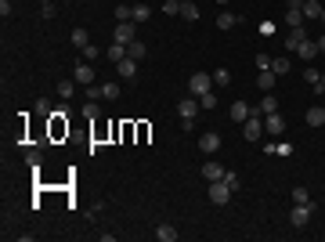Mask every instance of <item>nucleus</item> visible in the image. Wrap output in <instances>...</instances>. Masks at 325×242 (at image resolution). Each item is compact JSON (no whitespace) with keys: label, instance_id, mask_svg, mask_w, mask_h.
I'll return each instance as SVG.
<instances>
[{"label":"nucleus","instance_id":"nucleus-45","mask_svg":"<svg viewBox=\"0 0 325 242\" xmlns=\"http://www.w3.org/2000/svg\"><path fill=\"white\" fill-rule=\"evenodd\" d=\"M318 51H325V33H321V40H318Z\"/></svg>","mask_w":325,"mask_h":242},{"label":"nucleus","instance_id":"nucleus-21","mask_svg":"<svg viewBox=\"0 0 325 242\" xmlns=\"http://www.w3.org/2000/svg\"><path fill=\"white\" fill-rule=\"evenodd\" d=\"M72 44H76L79 51H84V47L91 44V33H87V29H72Z\"/></svg>","mask_w":325,"mask_h":242},{"label":"nucleus","instance_id":"nucleus-1","mask_svg":"<svg viewBox=\"0 0 325 242\" xmlns=\"http://www.w3.org/2000/svg\"><path fill=\"white\" fill-rule=\"evenodd\" d=\"M138 40V22H119L116 29H112V44H123V47H130Z\"/></svg>","mask_w":325,"mask_h":242},{"label":"nucleus","instance_id":"nucleus-23","mask_svg":"<svg viewBox=\"0 0 325 242\" xmlns=\"http://www.w3.org/2000/svg\"><path fill=\"white\" fill-rule=\"evenodd\" d=\"M260 112H264V116H267V112H278V98H275L271 91L264 94V101H260Z\"/></svg>","mask_w":325,"mask_h":242},{"label":"nucleus","instance_id":"nucleus-5","mask_svg":"<svg viewBox=\"0 0 325 242\" xmlns=\"http://www.w3.org/2000/svg\"><path fill=\"white\" fill-rule=\"evenodd\" d=\"M311 213H314V203H296V206H293V213H289L293 228H304V224H311Z\"/></svg>","mask_w":325,"mask_h":242},{"label":"nucleus","instance_id":"nucleus-46","mask_svg":"<svg viewBox=\"0 0 325 242\" xmlns=\"http://www.w3.org/2000/svg\"><path fill=\"white\" fill-rule=\"evenodd\" d=\"M213 4H228V0H213Z\"/></svg>","mask_w":325,"mask_h":242},{"label":"nucleus","instance_id":"nucleus-29","mask_svg":"<svg viewBox=\"0 0 325 242\" xmlns=\"http://www.w3.org/2000/svg\"><path fill=\"white\" fill-rule=\"evenodd\" d=\"M271 72H275V76H286V72H289V62H286V58H271Z\"/></svg>","mask_w":325,"mask_h":242},{"label":"nucleus","instance_id":"nucleus-31","mask_svg":"<svg viewBox=\"0 0 325 242\" xmlns=\"http://www.w3.org/2000/svg\"><path fill=\"white\" fill-rule=\"evenodd\" d=\"M213 84H217V87H228V84H231V72H228V69H217V72H213Z\"/></svg>","mask_w":325,"mask_h":242},{"label":"nucleus","instance_id":"nucleus-49","mask_svg":"<svg viewBox=\"0 0 325 242\" xmlns=\"http://www.w3.org/2000/svg\"><path fill=\"white\" fill-rule=\"evenodd\" d=\"M181 4H184V0H181Z\"/></svg>","mask_w":325,"mask_h":242},{"label":"nucleus","instance_id":"nucleus-16","mask_svg":"<svg viewBox=\"0 0 325 242\" xmlns=\"http://www.w3.org/2000/svg\"><path fill=\"white\" fill-rule=\"evenodd\" d=\"M304 119H307V127H321V123H325V109H321V105H311Z\"/></svg>","mask_w":325,"mask_h":242},{"label":"nucleus","instance_id":"nucleus-38","mask_svg":"<svg viewBox=\"0 0 325 242\" xmlns=\"http://www.w3.org/2000/svg\"><path fill=\"white\" fill-rule=\"evenodd\" d=\"M98 98H101V84H98V87L91 84V87H87V101H98Z\"/></svg>","mask_w":325,"mask_h":242},{"label":"nucleus","instance_id":"nucleus-2","mask_svg":"<svg viewBox=\"0 0 325 242\" xmlns=\"http://www.w3.org/2000/svg\"><path fill=\"white\" fill-rule=\"evenodd\" d=\"M242 134H246V141H260V134H264V112L260 109L242 123Z\"/></svg>","mask_w":325,"mask_h":242},{"label":"nucleus","instance_id":"nucleus-20","mask_svg":"<svg viewBox=\"0 0 325 242\" xmlns=\"http://www.w3.org/2000/svg\"><path fill=\"white\" fill-rule=\"evenodd\" d=\"M116 22H134V4H119L116 8Z\"/></svg>","mask_w":325,"mask_h":242},{"label":"nucleus","instance_id":"nucleus-47","mask_svg":"<svg viewBox=\"0 0 325 242\" xmlns=\"http://www.w3.org/2000/svg\"><path fill=\"white\" fill-rule=\"evenodd\" d=\"M321 25H325V11H321Z\"/></svg>","mask_w":325,"mask_h":242},{"label":"nucleus","instance_id":"nucleus-37","mask_svg":"<svg viewBox=\"0 0 325 242\" xmlns=\"http://www.w3.org/2000/svg\"><path fill=\"white\" fill-rule=\"evenodd\" d=\"M79 55H84V62H94V58H98V47H94V44H87Z\"/></svg>","mask_w":325,"mask_h":242},{"label":"nucleus","instance_id":"nucleus-35","mask_svg":"<svg viewBox=\"0 0 325 242\" xmlns=\"http://www.w3.org/2000/svg\"><path fill=\"white\" fill-rule=\"evenodd\" d=\"M72 91H76V87H72V84H69V79H62V84H58V94H62V98H65V101H69V98H72Z\"/></svg>","mask_w":325,"mask_h":242},{"label":"nucleus","instance_id":"nucleus-22","mask_svg":"<svg viewBox=\"0 0 325 242\" xmlns=\"http://www.w3.org/2000/svg\"><path fill=\"white\" fill-rule=\"evenodd\" d=\"M127 55H130V58H134V62H141V58H145V55H148V47H145V44H141V40H134V44H130V47H127Z\"/></svg>","mask_w":325,"mask_h":242},{"label":"nucleus","instance_id":"nucleus-13","mask_svg":"<svg viewBox=\"0 0 325 242\" xmlns=\"http://www.w3.org/2000/svg\"><path fill=\"white\" fill-rule=\"evenodd\" d=\"M250 116H253V109H250L246 101H235V105H231V119H235V123H246Z\"/></svg>","mask_w":325,"mask_h":242},{"label":"nucleus","instance_id":"nucleus-40","mask_svg":"<svg viewBox=\"0 0 325 242\" xmlns=\"http://www.w3.org/2000/svg\"><path fill=\"white\" fill-rule=\"evenodd\" d=\"M36 116H51V105H47L44 98H40V101H36Z\"/></svg>","mask_w":325,"mask_h":242},{"label":"nucleus","instance_id":"nucleus-6","mask_svg":"<svg viewBox=\"0 0 325 242\" xmlns=\"http://www.w3.org/2000/svg\"><path fill=\"white\" fill-rule=\"evenodd\" d=\"M206 91H210V72H192V79H188V94L199 98V94H206Z\"/></svg>","mask_w":325,"mask_h":242},{"label":"nucleus","instance_id":"nucleus-14","mask_svg":"<svg viewBox=\"0 0 325 242\" xmlns=\"http://www.w3.org/2000/svg\"><path fill=\"white\" fill-rule=\"evenodd\" d=\"M155 238H159V242H174V238H177V228H174L170 221H163V224L155 228Z\"/></svg>","mask_w":325,"mask_h":242},{"label":"nucleus","instance_id":"nucleus-12","mask_svg":"<svg viewBox=\"0 0 325 242\" xmlns=\"http://www.w3.org/2000/svg\"><path fill=\"white\" fill-rule=\"evenodd\" d=\"M116 72L123 76V79H134V76H138V62H134L130 55H127L123 62H116Z\"/></svg>","mask_w":325,"mask_h":242},{"label":"nucleus","instance_id":"nucleus-48","mask_svg":"<svg viewBox=\"0 0 325 242\" xmlns=\"http://www.w3.org/2000/svg\"><path fill=\"white\" fill-rule=\"evenodd\" d=\"M44 4H55V0H44Z\"/></svg>","mask_w":325,"mask_h":242},{"label":"nucleus","instance_id":"nucleus-28","mask_svg":"<svg viewBox=\"0 0 325 242\" xmlns=\"http://www.w3.org/2000/svg\"><path fill=\"white\" fill-rule=\"evenodd\" d=\"M235 22H238V18H235L231 11H221V15H217V29H231Z\"/></svg>","mask_w":325,"mask_h":242},{"label":"nucleus","instance_id":"nucleus-7","mask_svg":"<svg viewBox=\"0 0 325 242\" xmlns=\"http://www.w3.org/2000/svg\"><path fill=\"white\" fill-rule=\"evenodd\" d=\"M72 79H76L79 87H91L94 84V62H79L76 72H72Z\"/></svg>","mask_w":325,"mask_h":242},{"label":"nucleus","instance_id":"nucleus-25","mask_svg":"<svg viewBox=\"0 0 325 242\" xmlns=\"http://www.w3.org/2000/svg\"><path fill=\"white\" fill-rule=\"evenodd\" d=\"M199 109H206V112H213V109H217V98H213V91L199 94Z\"/></svg>","mask_w":325,"mask_h":242},{"label":"nucleus","instance_id":"nucleus-9","mask_svg":"<svg viewBox=\"0 0 325 242\" xmlns=\"http://www.w3.org/2000/svg\"><path fill=\"white\" fill-rule=\"evenodd\" d=\"M199 148L206 152V155H213V152L221 148V134H217V130H206V134L199 138Z\"/></svg>","mask_w":325,"mask_h":242},{"label":"nucleus","instance_id":"nucleus-32","mask_svg":"<svg viewBox=\"0 0 325 242\" xmlns=\"http://www.w3.org/2000/svg\"><path fill=\"white\" fill-rule=\"evenodd\" d=\"M293 203H311V192H307L304 184H296V188H293Z\"/></svg>","mask_w":325,"mask_h":242},{"label":"nucleus","instance_id":"nucleus-34","mask_svg":"<svg viewBox=\"0 0 325 242\" xmlns=\"http://www.w3.org/2000/svg\"><path fill=\"white\" fill-rule=\"evenodd\" d=\"M304 79H307V84H318V79H321V72H318L314 65H307V69H304Z\"/></svg>","mask_w":325,"mask_h":242},{"label":"nucleus","instance_id":"nucleus-4","mask_svg":"<svg viewBox=\"0 0 325 242\" xmlns=\"http://www.w3.org/2000/svg\"><path fill=\"white\" fill-rule=\"evenodd\" d=\"M177 112H181V127H192L195 116H199V98H181Z\"/></svg>","mask_w":325,"mask_h":242},{"label":"nucleus","instance_id":"nucleus-26","mask_svg":"<svg viewBox=\"0 0 325 242\" xmlns=\"http://www.w3.org/2000/svg\"><path fill=\"white\" fill-rule=\"evenodd\" d=\"M181 18H188V22H195V18H199V8L192 4V0H184V4H181Z\"/></svg>","mask_w":325,"mask_h":242},{"label":"nucleus","instance_id":"nucleus-30","mask_svg":"<svg viewBox=\"0 0 325 242\" xmlns=\"http://www.w3.org/2000/svg\"><path fill=\"white\" fill-rule=\"evenodd\" d=\"M101 98L116 101V98H119V84H101Z\"/></svg>","mask_w":325,"mask_h":242},{"label":"nucleus","instance_id":"nucleus-44","mask_svg":"<svg viewBox=\"0 0 325 242\" xmlns=\"http://www.w3.org/2000/svg\"><path fill=\"white\" fill-rule=\"evenodd\" d=\"M289 8H304V0H289Z\"/></svg>","mask_w":325,"mask_h":242},{"label":"nucleus","instance_id":"nucleus-41","mask_svg":"<svg viewBox=\"0 0 325 242\" xmlns=\"http://www.w3.org/2000/svg\"><path fill=\"white\" fill-rule=\"evenodd\" d=\"M25 163H29V167H40V152L29 148V152H25Z\"/></svg>","mask_w":325,"mask_h":242},{"label":"nucleus","instance_id":"nucleus-24","mask_svg":"<svg viewBox=\"0 0 325 242\" xmlns=\"http://www.w3.org/2000/svg\"><path fill=\"white\" fill-rule=\"evenodd\" d=\"M105 58H112V62H123V58H127V47H123V44H112V47L105 51Z\"/></svg>","mask_w":325,"mask_h":242},{"label":"nucleus","instance_id":"nucleus-39","mask_svg":"<svg viewBox=\"0 0 325 242\" xmlns=\"http://www.w3.org/2000/svg\"><path fill=\"white\" fill-rule=\"evenodd\" d=\"M84 116H87V119H94V116H101V112H98V105H94V101H87V105H84Z\"/></svg>","mask_w":325,"mask_h":242},{"label":"nucleus","instance_id":"nucleus-15","mask_svg":"<svg viewBox=\"0 0 325 242\" xmlns=\"http://www.w3.org/2000/svg\"><path fill=\"white\" fill-rule=\"evenodd\" d=\"M275 79H278V76H275L271 69H260V72H257V87H260L264 94H267V91L275 87Z\"/></svg>","mask_w":325,"mask_h":242},{"label":"nucleus","instance_id":"nucleus-11","mask_svg":"<svg viewBox=\"0 0 325 242\" xmlns=\"http://www.w3.org/2000/svg\"><path fill=\"white\" fill-rule=\"evenodd\" d=\"M321 11H325L321 0H304V18L307 22H321Z\"/></svg>","mask_w":325,"mask_h":242},{"label":"nucleus","instance_id":"nucleus-19","mask_svg":"<svg viewBox=\"0 0 325 242\" xmlns=\"http://www.w3.org/2000/svg\"><path fill=\"white\" fill-rule=\"evenodd\" d=\"M296 55H300V58H307V62H311V58H318V55H321V51H318V44H311V40H304V44H300V47H296Z\"/></svg>","mask_w":325,"mask_h":242},{"label":"nucleus","instance_id":"nucleus-33","mask_svg":"<svg viewBox=\"0 0 325 242\" xmlns=\"http://www.w3.org/2000/svg\"><path fill=\"white\" fill-rule=\"evenodd\" d=\"M221 181H224L231 192H238V184H242V181H238V174H231V170H224V177H221Z\"/></svg>","mask_w":325,"mask_h":242},{"label":"nucleus","instance_id":"nucleus-36","mask_svg":"<svg viewBox=\"0 0 325 242\" xmlns=\"http://www.w3.org/2000/svg\"><path fill=\"white\" fill-rule=\"evenodd\" d=\"M163 11H167V15H181V0H167V4H163Z\"/></svg>","mask_w":325,"mask_h":242},{"label":"nucleus","instance_id":"nucleus-17","mask_svg":"<svg viewBox=\"0 0 325 242\" xmlns=\"http://www.w3.org/2000/svg\"><path fill=\"white\" fill-rule=\"evenodd\" d=\"M304 22H307V18H304V8H289V11H286V25H289V29H300Z\"/></svg>","mask_w":325,"mask_h":242},{"label":"nucleus","instance_id":"nucleus-42","mask_svg":"<svg viewBox=\"0 0 325 242\" xmlns=\"http://www.w3.org/2000/svg\"><path fill=\"white\" fill-rule=\"evenodd\" d=\"M257 69H271V58L267 55H257Z\"/></svg>","mask_w":325,"mask_h":242},{"label":"nucleus","instance_id":"nucleus-27","mask_svg":"<svg viewBox=\"0 0 325 242\" xmlns=\"http://www.w3.org/2000/svg\"><path fill=\"white\" fill-rule=\"evenodd\" d=\"M148 18H152V11H148L145 4H134V22H138V25H145Z\"/></svg>","mask_w":325,"mask_h":242},{"label":"nucleus","instance_id":"nucleus-10","mask_svg":"<svg viewBox=\"0 0 325 242\" xmlns=\"http://www.w3.org/2000/svg\"><path fill=\"white\" fill-rule=\"evenodd\" d=\"M199 174L206 177V184H210V181H221V177H224V167H221V163H213V159H206V163H202V170H199Z\"/></svg>","mask_w":325,"mask_h":242},{"label":"nucleus","instance_id":"nucleus-8","mask_svg":"<svg viewBox=\"0 0 325 242\" xmlns=\"http://www.w3.org/2000/svg\"><path fill=\"white\" fill-rule=\"evenodd\" d=\"M264 127H267V134L282 138V134H286V119H282L278 112H267V116H264Z\"/></svg>","mask_w":325,"mask_h":242},{"label":"nucleus","instance_id":"nucleus-43","mask_svg":"<svg viewBox=\"0 0 325 242\" xmlns=\"http://www.w3.org/2000/svg\"><path fill=\"white\" fill-rule=\"evenodd\" d=\"M311 91H314V94H325V76H321V79H318V84H314V87H311Z\"/></svg>","mask_w":325,"mask_h":242},{"label":"nucleus","instance_id":"nucleus-18","mask_svg":"<svg viewBox=\"0 0 325 242\" xmlns=\"http://www.w3.org/2000/svg\"><path fill=\"white\" fill-rule=\"evenodd\" d=\"M304 40H307V29H304V25H300V29H293V33H289V36H286V47H289V51H296V47H300V44H304Z\"/></svg>","mask_w":325,"mask_h":242},{"label":"nucleus","instance_id":"nucleus-3","mask_svg":"<svg viewBox=\"0 0 325 242\" xmlns=\"http://www.w3.org/2000/svg\"><path fill=\"white\" fill-rule=\"evenodd\" d=\"M231 195H235V192H231L224 181H210V203H213V206H228Z\"/></svg>","mask_w":325,"mask_h":242}]
</instances>
